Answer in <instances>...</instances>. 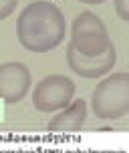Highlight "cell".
Masks as SVG:
<instances>
[{"instance_id": "obj_10", "label": "cell", "mask_w": 129, "mask_h": 153, "mask_svg": "<svg viewBox=\"0 0 129 153\" xmlns=\"http://www.w3.org/2000/svg\"><path fill=\"white\" fill-rule=\"evenodd\" d=\"M79 2H83V4H89V6H95V4H103L105 0H79Z\"/></svg>"}, {"instance_id": "obj_7", "label": "cell", "mask_w": 129, "mask_h": 153, "mask_svg": "<svg viewBox=\"0 0 129 153\" xmlns=\"http://www.w3.org/2000/svg\"><path fill=\"white\" fill-rule=\"evenodd\" d=\"M85 119H87V103L83 99H75L65 109L57 111V115L46 125V131H51V133H77V131H81Z\"/></svg>"}, {"instance_id": "obj_3", "label": "cell", "mask_w": 129, "mask_h": 153, "mask_svg": "<svg viewBox=\"0 0 129 153\" xmlns=\"http://www.w3.org/2000/svg\"><path fill=\"white\" fill-rule=\"evenodd\" d=\"M71 45L81 54H101L113 42L105 22L95 12L85 10L77 14L71 24Z\"/></svg>"}, {"instance_id": "obj_9", "label": "cell", "mask_w": 129, "mask_h": 153, "mask_svg": "<svg viewBox=\"0 0 129 153\" xmlns=\"http://www.w3.org/2000/svg\"><path fill=\"white\" fill-rule=\"evenodd\" d=\"M18 6V0H0V20H6Z\"/></svg>"}, {"instance_id": "obj_5", "label": "cell", "mask_w": 129, "mask_h": 153, "mask_svg": "<svg viewBox=\"0 0 129 153\" xmlns=\"http://www.w3.org/2000/svg\"><path fill=\"white\" fill-rule=\"evenodd\" d=\"M115 62H117V51L113 45L101 54H81L73 48L71 42L67 45V65L81 79H101L113 71Z\"/></svg>"}, {"instance_id": "obj_2", "label": "cell", "mask_w": 129, "mask_h": 153, "mask_svg": "<svg viewBox=\"0 0 129 153\" xmlns=\"http://www.w3.org/2000/svg\"><path fill=\"white\" fill-rule=\"evenodd\" d=\"M91 111L97 119L115 121L129 113V73L105 75L91 95Z\"/></svg>"}, {"instance_id": "obj_8", "label": "cell", "mask_w": 129, "mask_h": 153, "mask_svg": "<svg viewBox=\"0 0 129 153\" xmlns=\"http://www.w3.org/2000/svg\"><path fill=\"white\" fill-rule=\"evenodd\" d=\"M113 8L123 22H129V0H113Z\"/></svg>"}, {"instance_id": "obj_1", "label": "cell", "mask_w": 129, "mask_h": 153, "mask_svg": "<svg viewBox=\"0 0 129 153\" xmlns=\"http://www.w3.org/2000/svg\"><path fill=\"white\" fill-rule=\"evenodd\" d=\"M67 18L51 0H34L16 18V38L28 53H48L65 42Z\"/></svg>"}, {"instance_id": "obj_6", "label": "cell", "mask_w": 129, "mask_h": 153, "mask_svg": "<svg viewBox=\"0 0 129 153\" xmlns=\"http://www.w3.org/2000/svg\"><path fill=\"white\" fill-rule=\"evenodd\" d=\"M32 87L31 69L18 61L0 62V101L14 105L22 101Z\"/></svg>"}, {"instance_id": "obj_4", "label": "cell", "mask_w": 129, "mask_h": 153, "mask_svg": "<svg viewBox=\"0 0 129 153\" xmlns=\"http://www.w3.org/2000/svg\"><path fill=\"white\" fill-rule=\"evenodd\" d=\"M77 87L65 75H48L32 89V107L38 113H57L75 99Z\"/></svg>"}]
</instances>
